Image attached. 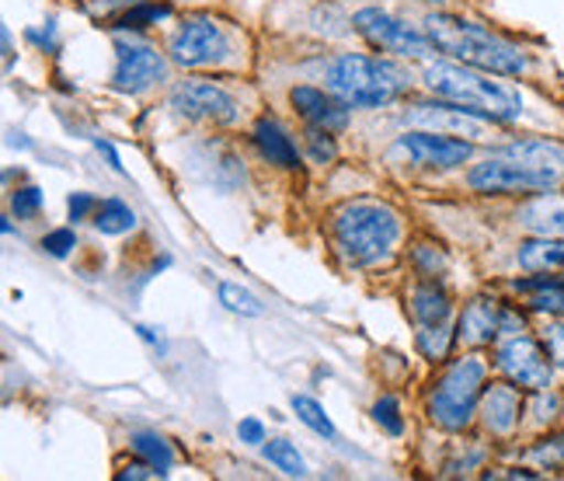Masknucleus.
Returning <instances> with one entry per match:
<instances>
[{
  "mask_svg": "<svg viewBox=\"0 0 564 481\" xmlns=\"http://www.w3.org/2000/svg\"><path fill=\"white\" fill-rule=\"evenodd\" d=\"M158 474H161L158 468H150V464L143 461V464H129V468H126V471H119L116 478H119V481H129V478L140 481V478H158Z\"/></svg>",
  "mask_w": 564,
  "mask_h": 481,
  "instance_id": "37",
  "label": "nucleus"
},
{
  "mask_svg": "<svg viewBox=\"0 0 564 481\" xmlns=\"http://www.w3.org/2000/svg\"><path fill=\"white\" fill-rule=\"evenodd\" d=\"M167 74L164 56L147 42H119L116 46V74L112 84L122 95H143Z\"/></svg>",
  "mask_w": 564,
  "mask_h": 481,
  "instance_id": "11",
  "label": "nucleus"
},
{
  "mask_svg": "<svg viewBox=\"0 0 564 481\" xmlns=\"http://www.w3.org/2000/svg\"><path fill=\"white\" fill-rule=\"evenodd\" d=\"M498 370L523 391H533V395H540V391L551 387V356L547 349L527 339L523 332L516 335H506L502 342H498Z\"/></svg>",
  "mask_w": 564,
  "mask_h": 481,
  "instance_id": "8",
  "label": "nucleus"
},
{
  "mask_svg": "<svg viewBox=\"0 0 564 481\" xmlns=\"http://www.w3.org/2000/svg\"><path fill=\"white\" fill-rule=\"evenodd\" d=\"M419 345H422V353H425V356L443 360V356H446V349H449V328H446V324L422 328V332H419Z\"/></svg>",
  "mask_w": 564,
  "mask_h": 481,
  "instance_id": "28",
  "label": "nucleus"
},
{
  "mask_svg": "<svg viewBox=\"0 0 564 481\" xmlns=\"http://www.w3.org/2000/svg\"><path fill=\"white\" fill-rule=\"evenodd\" d=\"M91 221H95V227H98L101 234L116 237V234H126V231H133V227H137V213L129 210L122 200H105V203L95 206Z\"/></svg>",
  "mask_w": 564,
  "mask_h": 481,
  "instance_id": "21",
  "label": "nucleus"
},
{
  "mask_svg": "<svg viewBox=\"0 0 564 481\" xmlns=\"http://www.w3.org/2000/svg\"><path fill=\"white\" fill-rule=\"evenodd\" d=\"M408 122L436 129V133L446 137H467V140H488V122L477 119V113H467V108H446V105H411Z\"/></svg>",
  "mask_w": 564,
  "mask_h": 481,
  "instance_id": "13",
  "label": "nucleus"
},
{
  "mask_svg": "<svg viewBox=\"0 0 564 481\" xmlns=\"http://www.w3.org/2000/svg\"><path fill=\"white\" fill-rule=\"evenodd\" d=\"M398 147L411 161L425 164V168H457V164H464L470 158V143L467 140L436 133V129H415V133H404L398 140Z\"/></svg>",
  "mask_w": 564,
  "mask_h": 481,
  "instance_id": "12",
  "label": "nucleus"
},
{
  "mask_svg": "<svg viewBox=\"0 0 564 481\" xmlns=\"http://www.w3.org/2000/svg\"><path fill=\"white\" fill-rule=\"evenodd\" d=\"M77 248V234L70 227H59V231H50L42 237V252L53 255V258H67L70 252Z\"/></svg>",
  "mask_w": 564,
  "mask_h": 481,
  "instance_id": "29",
  "label": "nucleus"
},
{
  "mask_svg": "<svg viewBox=\"0 0 564 481\" xmlns=\"http://www.w3.org/2000/svg\"><path fill=\"white\" fill-rule=\"evenodd\" d=\"M373 419H377V426H380L383 432H390V436H401V432H404L401 402H398L394 395L377 398V405H373Z\"/></svg>",
  "mask_w": 564,
  "mask_h": 481,
  "instance_id": "27",
  "label": "nucleus"
},
{
  "mask_svg": "<svg viewBox=\"0 0 564 481\" xmlns=\"http://www.w3.org/2000/svg\"><path fill=\"white\" fill-rule=\"evenodd\" d=\"M519 224L544 237H564V195H536L519 210Z\"/></svg>",
  "mask_w": 564,
  "mask_h": 481,
  "instance_id": "19",
  "label": "nucleus"
},
{
  "mask_svg": "<svg viewBox=\"0 0 564 481\" xmlns=\"http://www.w3.org/2000/svg\"><path fill=\"white\" fill-rule=\"evenodd\" d=\"M171 18V4L164 0H143V4H133L122 18H119V29L126 32H140L147 25H158V21H167Z\"/></svg>",
  "mask_w": 564,
  "mask_h": 481,
  "instance_id": "23",
  "label": "nucleus"
},
{
  "mask_svg": "<svg viewBox=\"0 0 564 481\" xmlns=\"http://www.w3.org/2000/svg\"><path fill=\"white\" fill-rule=\"evenodd\" d=\"M544 349H547L551 363L564 370V321H551L544 328Z\"/></svg>",
  "mask_w": 564,
  "mask_h": 481,
  "instance_id": "33",
  "label": "nucleus"
},
{
  "mask_svg": "<svg viewBox=\"0 0 564 481\" xmlns=\"http://www.w3.org/2000/svg\"><path fill=\"white\" fill-rule=\"evenodd\" d=\"M502 318H506V308H498V300L477 297L460 314L457 339L464 345H488L495 339H502Z\"/></svg>",
  "mask_w": 564,
  "mask_h": 481,
  "instance_id": "15",
  "label": "nucleus"
},
{
  "mask_svg": "<svg viewBox=\"0 0 564 481\" xmlns=\"http://www.w3.org/2000/svg\"><path fill=\"white\" fill-rule=\"evenodd\" d=\"M519 411H523V398L519 387L509 384H485L481 395V419L495 436H509L519 426Z\"/></svg>",
  "mask_w": 564,
  "mask_h": 481,
  "instance_id": "16",
  "label": "nucleus"
},
{
  "mask_svg": "<svg viewBox=\"0 0 564 481\" xmlns=\"http://www.w3.org/2000/svg\"><path fill=\"white\" fill-rule=\"evenodd\" d=\"M237 436H241V443L258 447V443H265V426L258 423V419H241V426H237Z\"/></svg>",
  "mask_w": 564,
  "mask_h": 481,
  "instance_id": "35",
  "label": "nucleus"
},
{
  "mask_svg": "<svg viewBox=\"0 0 564 481\" xmlns=\"http://www.w3.org/2000/svg\"><path fill=\"white\" fill-rule=\"evenodd\" d=\"M425 32L440 46V53L467 63V67L485 71V74L519 77L530 67L523 50L512 46V42H506V39H498L495 32H488L481 25H474V21L453 18V14H429Z\"/></svg>",
  "mask_w": 564,
  "mask_h": 481,
  "instance_id": "2",
  "label": "nucleus"
},
{
  "mask_svg": "<svg viewBox=\"0 0 564 481\" xmlns=\"http://www.w3.org/2000/svg\"><path fill=\"white\" fill-rule=\"evenodd\" d=\"M137 332H140V339H147L150 345H158V349H164V345H161V335H154V328H143V324H140V328H137Z\"/></svg>",
  "mask_w": 564,
  "mask_h": 481,
  "instance_id": "39",
  "label": "nucleus"
},
{
  "mask_svg": "<svg viewBox=\"0 0 564 481\" xmlns=\"http://www.w3.org/2000/svg\"><path fill=\"white\" fill-rule=\"evenodd\" d=\"M95 200L88 192H74L70 200H67V213H70V221L77 224V221H88V213H95Z\"/></svg>",
  "mask_w": 564,
  "mask_h": 481,
  "instance_id": "34",
  "label": "nucleus"
},
{
  "mask_svg": "<svg viewBox=\"0 0 564 481\" xmlns=\"http://www.w3.org/2000/svg\"><path fill=\"white\" fill-rule=\"evenodd\" d=\"M265 457H269V464H275L282 474H290V478H303V474H307V464H303V457L286 440H269L265 443Z\"/></svg>",
  "mask_w": 564,
  "mask_h": 481,
  "instance_id": "25",
  "label": "nucleus"
},
{
  "mask_svg": "<svg viewBox=\"0 0 564 481\" xmlns=\"http://www.w3.org/2000/svg\"><path fill=\"white\" fill-rule=\"evenodd\" d=\"M533 457L547 468H564V432L551 436V440H544L540 447H533Z\"/></svg>",
  "mask_w": 564,
  "mask_h": 481,
  "instance_id": "32",
  "label": "nucleus"
},
{
  "mask_svg": "<svg viewBox=\"0 0 564 481\" xmlns=\"http://www.w3.org/2000/svg\"><path fill=\"white\" fill-rule=\"evenodd\" d=\"M220 303L234 314H245V318H258L265 308L258 303V297L245 287H237V282H220Z\"/></svg>",
  "mask_w": 564,
  "mask_h": 481,
  "instance_id": "26",
  "label": "nucleus"
},
{
  "mask_svg": "<svg viewBox=\"0 0 564 481\" xmlns=\"http://www.w3.org/2000/svg\"><path fill=\"white\" fill-rule=\"evenodd\" d=\"M324 84H328V92L338 95L349 108H380L401 98L411 87V77L394 60L345 53L328 63Z\"/></svg>",
  "mask_w": 564,
  "mask_h": 481,
  "instance_id": "4",
  "label": "nucleus"
},
{
  "mask_svg": "<svg viewBox=\"0 0 564 481\" xmlns=\"http://www.w3.org/2000/svg\"><path fill=\"white\" fill-rule=\"evenodd\" d=\"M171 108L192 122H216V126H227L237 119V101L216 87L213 81H182L175 84L171 92Z\"/></svg>",
  "mask_w": 564,
  "mask_h": 481,
  "instance_id": "10",
  "label": "nucleus"
},
{
  "mask_svg": "<svg viewBox=\"0 0 564 481\" xmlns=\"http://www.w3.org/2000/svg\"><path fill=\"white\" fill-rule=\"evenodd\" d=\"M95 147H98V154H105L108 158V164H112L116 171H122V161H119V150L108 143V140H95Z\"/></svg>",
  "mask_w": 564,
  "mask_h": 481,
  "instance_id": "38",
  "label": "nucleus"
},
{
  "mask_svg": "<svg viewBox=\"0 0 564 481\" xmlns=\"http://www.w3.org/2000/svg\"><path fill=\"white\" fill-rule=\"evenodd\" d=\"M467 182L477 192H547L561 179L554 171L540 168L527 158H512V154H502V150H498L495 158L481 161L467 174Z\"/></svg>",
  "mask_w": 564,
  "mask_h": 481,
  "instance_id": "6",
  "label": "nucleus"
},
{
  "mask_svg": "<svg viewBox=\"0 0 564 481\" xmlns=\"http://www.w3.org/2000/svg\"><path fill=\"white\" fill-rule=\"evenodd\" d=\"M290 101L300 113V119L314 129H328V133H341L349 126V105L332 92H317V87H293Z\"/></svg>",
  "mask_w": 564,
  "mask_h": 481,
  "instance_id": "14",
  "label": "nucleus"
},
{
  "mask_svg": "<svg viewBox=\"0 0 564 481\" xmlns=\"http://www.w3.org/2000/svg\"><path fill=\"white\" fill-rule=\"evenodd\" d=\"M227 53H230V39L224 25H216L213 18H188L171 35V60L182 63V67H209V63H220Z\"/></svg>",
  "mask_w": 564,
  "mask_h": 481,
  "instance_id": "9",
  "label": "nucleus"
},
{
  "mask_svg": "<svg viewBox=\"0 0 564 481\" xmlns=\"http://www.w3.org/2000/svg\"><path fill=\"white\" fill-rule=\"evenodd\" d=\"M411 311L422 321V328H436V324H446L449 321V297L436 287V282H422L411 293Z\"/></svg>",
  "mask_w": 564,
  "mask_h": 481,
  "instance_id": "20",
  "label": "nucleus"
},
{
  "mask_svg": "<svg viewBox=\"0 0 564 481\" xmlns=\"http://www.w3.org/2000/svg\"><path fill=\"white\" fill-rule=\"evenodd\" d=\"M425 84L432 95H440L443 101H453L477 116L491 119H519L523 116V98L516 87L485 77V71L467 67V63H432L425 71Z\"/></svg>",
  "mask_w": 564,
  "mask_h": 481,
  "instance_id": "3",
  "label": "nucleus"
},
{
  "mask_svg": "<svg viewBox=\"0 0 564 481\" xmlns=\"http://www.w3.org/2000/svg\"><path fill=\"white\" fill-rule=\"evenodd\" d=\"M293 411L307 429H314L324 440H335V426L328 419V411L321 408V402H314L311 395H293Z\"/></svg>",
  "mask_w": 564,
  "mask_h": 481,
  "instance_id": "24",
  "label": "nucleus"
},
{
  "mask_svg": "<svg viewBox=\"0 0 564 481\" xmlns=\"http://www.w3.org/2000/svg\"><path fill=\"white\" fill-rule=\"evenodd\" d=\"M422 4H432V0H422Z\"/></svg>",
  "mask_w": 564,
  "mask_h": 481,
  "instance_id": "40",
  "label": "nucleus"
},
{
  "mask_svg": "<svg viewBox=\"0 0 564 481\" xmlns=\"http://www.w3.org/2000/svg\"><path fill=\"white\" fill-rule=\"evenodd\" d=\"M332 234L345 266L370 269L394 255L401 216L380 200H352L332 213Z\"/></svg>",
  "mask_w": 564,
  "mask_h": 481,
  "instance_id": "1",
  "label": "nucleus"
},
{
  "mask_svg": "<svg viewBox=\"0 0 564 481\" xmlns=\"http://www.w3.org/2000/svg\"><path fill=\"white\" fill-rule=\"evenodd\" d=\"M307 147H311V158H314L317 164H328V161H335V140H332L328 129H314V126H311Z\"/></svg>",
  "mask_w": 564,
  "mask_h": 481,
  "instance_id": "31",
  "label": "nucleus"
},
{
  "mask_svg": "<svg viewBox=\"0 0 564 481\" xmlns=\"http://www.w3.org/2000/svg\"><path fill=\"white\" fill-rule=\"evenodd\" d=\"M557 395H551V391H540V405H536V419L540 423H551L554 419V411H557Z\"/></svg>",
  "mask_w": 564,
  "mask_h": 481,
  "instance_id": "36",
  "label": "nucleus"
},
{
  "mask_svg": "<svg viewBox=\"0 0 564 481\" xmlns=\"http://www.w3.org/2000/svg\"><path fill=\"white\" fill-rule=\"evenodd\" d=\"M485 360L477 356H460L453 360L443 377L436 381L429 395V419L449 429V432H460L470 426L474 411L481 408V395H485Z\"/></svg>",
  "mask_w": 564,
  "mask_h": 481,
  "instance_id": "5",
  "label": "nucleus"
},
{
  "mask_svg": "<svg viewBox=\"0 0 564 481\" xmlns=\"http://www.w3.org/2000/svg\"><path fill=\"white\" fill-rule=\"evenodd\" d=\"M519 266L536 276H564V237H544L536 234L533 240L519 245Z\"/></svg>",
  "mask_w": 564,
  "mask_h": 481,
  "instance_id": "18",
  "label": "nucleus"
},
{
  "mask_svg": "<svg viewBox=\"0 0 564 481\" xmlns=\"http://www.w3.org/2000/svg\"><path fill=\"white\" fill-rule=\"evenodd\" d=\"M356 32L370 42V46L383 50V53H394V56H415V60H425L432 56L440 46L432 42L429 32H419L415 25H408V21L387 14L380 8H362L356 11L352 18Z\"/></svg>",
  "mask_w": 564,
  "mask_h": 481,
  "instance_id": "7",
  "label": "nucleus"
},
{
  "mask_svg": "<svg viewBox=\"0 0 564 481\" xmlns=\"http://www.w3.org/2000/svg\"><path fill=\"white\" fill-rule=\"evenodd\" d=\"M254 147L262 150V158L275 168H300V150L293 143V137L282 129L275 119H258L254 122Z\"/></svg>",
  "mask_w": 564,
  "mask_h": 481,
  "instance_id": "17",
  "label": "nucleus"
},
{
  "mask_svg": "<svg viewBox=\"0 0 564 481\" xmlns=\"http://www.w3.org/2000/svg\"><path fill=\"white\" fill-rule=\"evenodd\" d=\"M133 450L143 457V461L150 464V468H158L161 471V478L171 471V464H175V450H171L158 432H133Z\"/></svg>",
  "mask_w": 564,
  "mask_h": 481,
  "instance_id": "22",
  "label": "nucleus"
},
{
  "mask_svg": "<svg viewBox=\"0 0 564 481\" xmlns=\"http://www.w3.org/2000/svg\"><path fill=\"white\" fill-rule=\"evenodd\" d=\"M11 210L21 216V221H29V216H35L42 210V192L35 185H25V189H18L11 195Z\"/></svg>",
  "mask_w": 564,
  "mask_h": 481,
  "instance_id": "30",
  "label": "nucleus"
}]
</instances>
